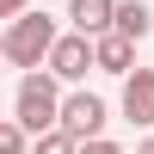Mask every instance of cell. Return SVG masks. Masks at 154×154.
Here are the masks:
<instances>
[{
  "label": "cell",
  "mask_w": 154,
  "mask_h": 154,
  "mask_svg": "<svg viewBox=\"0 0 154 154\" xmlns=\"http://www.w3.org/2000/svg\"><path fill=\"white\" fill-rule=\"evenodd\" d=\"M62 99H68V86H62L49 68L19 74V93H12V123H19V130L37 142V136L62 130Z\"/></svg>",
  "instance_id": "1"
},
{
  "label": "cell",
  "mask_w": 154,
  "mask_h": 154,
  "mask_svg": "<svg viewBox=\"0 0 154 154\" xmlns=\"http://www.w3.org/2000/svg\"><path fill=\"white\" fill-rule=\"evenodd\" d=\"M56 43H62L56 19L31 6L25 19H12V25H6V68H25V74L49 68V49H56Z\"/></svg>",
  "instance_id": "2"
},
{
  "label": "cell",
  "mask_w": 154,
  "mask_h": 154,
  "mask_svg": "<svg viewBox=\"0 0 154 154\" xmlns=\"http://www.w3.org/2000/svg\"><path fill=\"white\" fill-rule=\"evenodd\" d=\"M111 123V105L99 93H86V86H68V99H62V130L74 136V142H99Z\"/></svg>",
  "instance_id": "3"
},
{
  "label": "cell",
  "mask_w": 154,
  "mask_h": 154,
  "mask_svg": "<svg viewBox=\"0 0 154 154\" xmlns=\"http://www.w3.org/2000/svg\"><path fill=\"white\" fill-rule=\"evenodd\" d=\"M99 68V56H93V37H80V31H62V43L49 49V74H56L62 86H86V74Z\"/></svg>",
  "instance_id": "4"
},
{
  "label": "cell",
  "mask_w": 154,
  "mask_h": 154,
  "mask_svg": "<svg viewBox=\"0 0 154 154\" xmlns=\"http://www.w3.org/2000/svg\"><path fill=\"white\" fill-rule=\"evenodd\" d=\"M117 111L136 123V130H154V68H136L117 93Z\"/></svg>",
  "instance_id": "5"
},
{
  "label": "cell",
  "mask_w": 154,
  "mask_h": 154,
  "mask_svg": "<svg viewBox=\"0 0 154 154\" xmlns=\"http://www.w3.org/2000/svg\"><path fill=\"white\" fill-rule=\"evenodd\" d=\"M68 25H74L80 37L117 31V0H68Z\"/></svg>",
  "instance_id": "6"
},
{
  "label": "cell",
  "mask_w": 154,
  "mask_h": 154,
  "mask_svg": "<svg viewBox=\"0 0 154 154\" xmlns=\"http://www.w3.org/2000/svg\"><path fill=\"white\" fill-rule=\"evenodd\" d=\"M93 56H99V74H117V80H130V74H136V43H130L123 31L93 37Z\"/></svg>",
  "instance_id": "7"
},
{
  "label": "cell",
  "mask_w": 154,
  "mask_h": 154,
  "mask_svg": "<svg viewBox=\"0 0 154 154\" xmlns=\"http://www.w3.org/2000/svg\"><path fill=\"white\" fill-rule=\"evenodd\" d=\"M117 31L130 37V43H142V37L154 31V6L148 0H117Z\"/></svg>",
  "instance_id": "8"
},
{
  "label": "cell",
  "mask_w": 154,
  "mask_h": 154,
  "mask_svg": "<svg viewBox=\"0 0 154 154\" xmlns=\"http://www.w3.org/2000/svg\"><path fill=\"white\" fill-rule=\"evenodd\" d=\"M31 154H80V142H74L68 130H49V136H37V142H31Z\"/></svg>",
  "instance_id": "9"
},
{
  "label": "cell",
  "mask_w": 154,
  "mask_h": 154,
  "mask_svg": "<svg viewBox=\"0 0 154 154\" xmlns=\"http://www.w3.org/2000/svg\"><path fill=\"white\" fill-rule=\"evenodd\" d=\"M0 154H31V136H25V130H19L12 117L0 123Z\"/></svg>",
  "instance_id": "10"
},
{
  "label": "cell",
  "mask_w": 154,
  "mask_h": 154,
  "mask_svg": "<svg viewBox=\"0 0 154 154\" xmlns=\"http://www.w3.org/2000/svg\"><path fill=\"white\" fill-rule=\"evenodd\" d=\"M31 12V0H0V25H12V19H25Z\"/></svg>",
  "instance_id": "11"
},
{
  "label": "cell",
  "mask_w": 154,
  "mask_h": 154,
  "mask_svg": "<svg viewBox=\"0 0 154 154\" xmlns=\"http://www.w3.org/2000/svg\"><path fill=\"white\" fill-rule=\"evenodd\" d=\"M80 154H123V148L111 142V136H99V142H80Z\"/></svg>",
  "instance_id": "12"
},
{
  "label": "cell",
  "mask_w": 154,
  "mask_h": 154,
  "mask_svg": "<svg viewBox=\"0 0 154 154\" xmlns=\"http://www.w3.org/2000/svg\"><path fill=\"white\" fill-rule=\"evenodd\" d=\"M0 74H6V25H0Z\"/></svg>",
  "instance_id": "13"
},
{
  "label": "cell",
  "mask_w": 154,
  "mask_h": 154,
  "mask_svg": "<svg viewBox=\"0 0 154 154\" xmlns=\"http://www.w3.org/2000/svg\"><path fill=\"white\" fill-rule=\"evenodd\" d=\"M136 154H154V136H142V142H136Z\"/></svg>",
  "instance_id": "14"
},
{
  "label": "cell",
  "mask_w": 154,
  "mask_h": 154,
  "mask_svg": "<svg viewBox=\"0 0 154 154\" xmlns=\"http://www.w3.org/2000/svg\"><path fill=\"white\" fill-rule=\"evenodd\" d=\"M0 123H6V117H0Z\"/></svg>",
  "instance_id": "15"
}]
</instances>
